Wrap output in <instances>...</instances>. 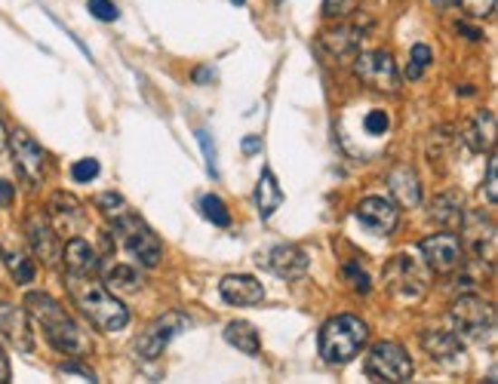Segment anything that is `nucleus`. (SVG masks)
<instances>
[{
    "label": "nucleus",
    "instance_id": "f257e3e1",
    "mask_svg": "<svg viewBox=\"0 0 498 384\" xmlns=\"http://www.w3.org/2000/svg\"><path fill=\"white\" fill-rule=\"evenodd\" d=\"M25 311L28 317H34V323L43 329L46 341L68 357H83L90 350V339L81 326L72 320L62 304L46 293H28L25 295Z\"/></svg>",
    "mask_w": 498,
    "mask_h": 384
},
{
    "label": "nucleus",
    "instance_id": "f03ea898",
    "mask_svg": "<svg viewBox=\"0 0 498 384\" xmlns=\"http://www.w3.org/2000/svg\"><path fill=\"white\" fill-rule=\"evenodd\" d=\"M68 293L83 317L102 332H120L129 323V311L114 299V293L96 277H74L68 274Z\"/></svg>",
    "mask_w": 498,
    "mask_h": 384
},
{
    "label": "nucleus",
    "instance_id": "7ed1b4c3",
    "mask_svg": "<svg viewBox=\"0 0 498 384\" xmlns=\"http://www.w3.org/2000/svg\"><path fill=\"white\" fill-rule=\"evenodd\" d=\"M449 326H453V335L462 344L484 348V344L495 341V308L480 295L464 293L458 295V302L449 311Z\"/></svg>",
    "mask_w": 498,
    "mask_h": 384
},
{
    "label": "nucleus",
    "instance_id": "20e7f679",
    "mask_svg": "<svg viewBox=\"0 0 498 384\" xmlns=\"http://www.w3.org/2000/svg\"><path fill=\"white\" fill-rule=\"evenodd\" d=\"M369 339V326L360 317L351 313H339V317L326 320L321 329V357L330 366H345L360 354V348Z\"/></svg>",
    "mask_w": 498,
    "mask_h": 384
},
{
    "label": "nucleus",
    "instance_id": "39448f33",
    "mask_svg": "<svg viewBox=\"0 0 498 384\" xmlns=\"http://www.w3.org/2000/svg\"><path fill=\"white\" fill-rule=\"evenodd\" d=\"M385 289L403 304H416L431 289V268L412 253H397L385 264Z\"/></svg>",
    "mask_w": 498,
    "mask_h": 384
},
{
    "label": "nucleus",
    "instance_id": "423d86ee",
    "mask_svg": "<svg viewBox=\"0 0 498 384\" xmlns=\"http://www.w3.org/2000/svg\"><path fill=\"white\" fill-rule=\"evenodd\" d=\"M111 228L118 231L123 249H127V253L136 258L142 268H158L160 258H163V246H160L158 234L148 228V225L136 213H132V209L123 218H118Z\"/></svg>",
    "mask_w": 498,
    "mask_h": 384
},
{
    "label": "nucleus",
    "instance_id": "0eeeda50",
    "mask_svg": "<svg viewBox=\"0 0 498 384\" xmlns=\"http://www.w3.org/2000/svg\"><path fill=\"white\" fill-rule=\"evenodd\" d=\"M367 375L376 381H409L412 379V360L407 348L397 341H378L367 354Z\"/></svg>",
    "mask_w": 498,
    "mask_h": 384
},
{
    "label": "nucleus",
    "instance_id": "6e6552de",
    "mask_svg": "<svg viewBox=\"0 0 498 384\" xmlns=\"http://www.w3.org/2000/svg\"><path fill=\"white\" fill-rule=\"evenodd\" d=\"M462 234L464 246L471 253V262L486 264L489 271L495 268V222L489 218L484 209H471L462 218Z\"/></svg>",
    "mask_w": 498,
    "mask_h": 384
},
{
    "label": "nucleus",
    "instance_id": "1a4fd4ad",
    "mask_svg": "<svg viewBox=\"0 0 498 384\" xmlns=\"http://www.w3.org/2000/svg\"><path fill=\"white\" fill-rule=\"evenodd\" d=\"M354 72L372 90L391 92V96L400 92V74H397V65L388 50H372L363 53V56H354Z\"/></svg>",
    "mask_w": 498,
    "mask_h": 384
},
{
    "label": "nucleus",
    "instance_id": "9d476101",
    "mask_svg": "<svg viewBox=\"0 0 498 384\" xmlns=\"http://www.w3.org/2000/svg\"><path fill=\"white\" fill-rule=\"evenodd\" d=\"M188 326H191V320L185 317V313H178V311L163 313V317H158L151 326L145 329L142 339L136 341V357H142V360H158V357L163 354V348H167V344L173 341L176 335H182Z\"/></svg>",
    "mask_w": 498,
    "mask_h": 384
},
{
    "label": "nucleus",
    "instance_id": "9b49d317",
    "mask_svg": "<svg viewBox=\"0 0 498 384\" xmlns=\"http://www.w3.org/2000/svg\"><path fill=\"white\" fill-rule=\"evenodd\" d=\"M6 145H10V154H13V163H15V169H19V176L25 178L31 187L41 185L43 176H46L43 148L37 145L25 130H13L10 139H6Z\"/></svg>",
    "mask_w": 498,
    "mask_h": 384
},
{
    "label": "nucleus",
    "instance_id": "f8f14e48",
    "mask_svg": "<svg viewBox=\"0 0 498 384\" xmlns=\"http://www.w3.org/2000/svg\"><path fill=\"white\" fill-rule=\"evenodd\" d=\"M418 249H422L427 268L437 274H453L462 268V262H464V246L453 231L431 234V237H425L418 243Z\"/></svg>",
    "mask_w": 498,
    "mask_h": 384
},
{
    "label": "nucleus",
    "instance_id": "ddd939ff",
    "mask_svg": "<svg viewBox=\"0 0 498 384\" xmlns=\"http://www.w3.org/2000/svg\"><path fill=\"white\" fill-rule=\"evenodd\" d=\"M259 264H264L271 274H277V277L283 280H299L305 277L311 258L302 246H295V243H280V246H271L268 253H259Z\"/></svg>",
    "mask_w": 498,
    "mask_h": 384
},
{
    "label": "nucleus",
    "instance_id": "4468645a",
    "mask_svg": "<svg viewBox=\"0 0 498 384\" xmlns=\"http://www.w3.org/2000/svg\"><path fill=\"white\" fill-rule=\"evenodd\" d=\"M354 216H357V222H360L369 234H376V237H391L397 231V222H400V209H397L388 197L360 200Z\"/></svg>",
    "mask_w": 498,
    "mask_h": 384
},
{
    "label": "nucleus",
    "instance_id": "2eb2a0df",
    "mask_svg": "<svg viewBox=\"0 0 498 384\" xmlns=\"http://www.w3.org/2000/svg\"><path fill=\"white\" fill-rule=\"evenodd\" d=\"M25 237H28L31 253H34V258H41L43 264H56L62 258L56 228H53L50 218H46L43 213H31L25 218Z\"/></svg>",
    "mask_w": 498,
    "mask_h": 384
},
{
    "label": "nucleus",
    "instance_id": "dca6fc26",
    "mask_svg": "<svg viewBox=\"0 0 498 384\" xmlns=\"http://www.w3.org/2000/svg\"><path fill=\"white\" fill-rule=\"evenodd\" d=\"M422 348L427 350V357L434 360L437 366H443L446 372H458L464 366V348L462 341L453 335V329H446V332H434V329H427L422 332Z\"/></svg>",
    "mask_w": 498,
    "mask_h": 384
},
{
    "label": "nucleus",
    "instance_id": "f3484780",
    "mask_svg": "<svg viewBox=\"0 0 498 384\" xmlns=\"http://www.w3.org/2000/svg\"><path fill=\"white\" fill-rule=\"evenodd\" d=\"M0 332L13 341L15 350L22 354H31L34 350V335H31V326H28V311L15 308L10 302H0Z\"/></svg>",
    "mask_w": 498,
    "mask_h": 384
},
{
    "label": "nucleus",
    "instance_id": "a211bd4d",
    "mask_svg": "<svg viewBox=\"0 0 498 384\" xmlns=\"http://www.w3.org/2000/svg\"><path fill=\"white\" fill-rule=\"evenodd\" d=\"M363 31L357 25H336L332 31H323L317 46L326 53L330 59H354L360 53Z\"/></svg>",
    "mask_w": 498,
    "mask_h": 384
},
{
    "label": "nucleus",
    "instance_id": "6ab92c4d",
    "mask_svg": "<svg viewBox=\"0 0 498 384\" xmlns=\"http://www.w3.org/2000/svg\"><path fill=\"white\" fill-rule=\"evenodd\" d=\"M62 258H65L68 274H74V277H96L99 264H102V262H99V255H96V249H92L83 237H72V240H68Z\"/></svg>",
    "mask_w": 498,
    "mask_h": 384
},
{
    "label": "nucleus",
    "instance_id": "aec40b11",
    "mask_svg": "<svg viewBox=\"0 0 498 384\" xmlns=\"http://www.w3.org/2000/svg\"><path fill=\"white\" fill-rule=\"evenodd\" d=\"M222 299L228 304H259L264 299V286L249 274H231L219 283Z\"/></svg>",
    "mask_w": 498,
    "mask_h": 384
},
{
    "label": "nucleus",
    "instance_id": "412c9836",
    "mask_svg": "<svg viewBox=\"0 0 498 384\" xmlns=\"http://www.w3.org/2000/svg\"><path fill=\"white\" fill-rule=\"evenodd\" d=\"M464 145L471 148L474 154H489L495 148V114L493 111H477L474 120L464 127Z\"/></svg>",
    "mask_w": 498,
    "mask_h": 384
},
{
    "label": "nucleus",
    "instance_id": "4be33fe9",
    "mask_svg": "<svg viewBox=\"0 0 498 384\" xmlns=\"http://www.w3.org/2000/svg\"><path fill=\"white\" fill-rule=\"evenodd\" d=\"M388 191H391V197L400 203V206H418V203H422V185H418L416 169L409 167H397L391 176H388Z\"/></svg>",
    "mask_w": 498,
    "mask_h": 384
},
{
    "label": "nucleus",
    "instance_id": "5701e85b",
    "mask_svg": "<svg viewBox=\"0 0 498 384\" xmlns=\"http://www.w3.org/2000/svg\"><path fill=\"white\" fill-rule=\"evenodd\" d=\"M50 218L56 222V231L74 234L83 225V206L72 197V194H53Z\"/></svg>",
    "mask_w": 498,
    "mask_h": 384
},
{
    "label": "nucleus",
    "instance_id": "b1692460",
    "mask_svg": "<svg viewBox=\"0 0 498 384\" xmlns=\"http://www.w3.org/2000/svg\"><path fill=\"white\" fill-rule=\"evenodd\" d=\"M280 206H283V187L277 185L274 172L264 167L259 176V185H255V209H259L262 218H271Z\"/></svg>",
    "mask_w": 498,
    "mask_h": 384
},
{
    "label": "nucleus",
    "instance_id": "393cba45",
    "mask_svg": "<svg viewBox=\"0 0 498 384\" xmlns=\"http://www.w3.org/2000/svg\"><path fill=\"white\" fill-rule=\"evenodd\" d=\"M431 218L446 231H458L462 228V218H464V203H462V194L449 191V194H440L434 197L431 203Z\"/></svg>",
    "mask_w": 498,
    "mask_h": 384
},
{
    "label": "nucleus",
    "instance_id": "a878e982",
    "mask_svg": "<svg viewBox=\"0 0 498 384\" xmlns=\"http://www.w3.org/2000/svg\"><path fill=\"white\" fill-rule=\"evenodd\" d=\"M99 271H102V283L111 289V293H139V286H142V277H139L136 268H129V264H120V262H111V264H99Z\"/></svg>",
    "mask_w": 498,
    "mask_h": 384
},
{
    "label": "nucleus",
    "instance_id": "bb28decb",
    "mask_svg": "<svg viewBox=\"0 0 498 384\" xmlns=\"http://www.w3.org/2000/svg\"><path fill=\"white\" fill-rule=\"evenodd\" d=\"M225 341H228L231 348L244 350V354H249V357H255L262 350L259 332H255V326L246 323V320H235V323L225 326Z\"/></svg>",
    "mask_w": 498,
    "mask_h": 384
},
{
    "label": "nucleus",
    "instance_id": "cd10ccee",
    "mask_svg": "<svg viewBox=\"0 0 498 384\" xmlns=\"http://www.w3.org/2000/svg\"><path fill=\"white\" fill-rule=\"evenodd\" d=\"M0 258H4V264L10 268L13 280L19 286H28L31 280H34V262H31L25 253H19V249H10V246H0Z\"/></svg>",
    "mask_w": 498,
    "mask_h": 384
},
{
    "label": "nucleus",
    "instance_id": "c85d7f7f",
    "mask_svg": "<svg viewBox=\"0 0 498 384\" xmlns=\"http://www.w3.org/2000/svg\"><path fill=\"white\" fill-rule=\"evenodd\" d=\"M200 213H204L206 222H213L215 228H228V225H231L228 206H225V200L215 197V194H206V197H200Z\"/></svg>",
    "mask_w": 498,
    "mask_h": 384
},
{
    "label": "nucleus",
    "instance_id": "c756f323",
    "mask_svg": "<svg viewBox=\"0 0 498 384\" xmlns=\"http://www.w3.org/2000/svg\"><path fill=\"white\" fill-rule=\"evenodd\" d=\"M96 209L108 218V225H114L118 218H123L129 213V203L120 197V194H114V191H105V194H99L96 197Z\"/></svg>",
    "mask_w": 498,
    "mask_h": 384
},
{
    "label": "nucleus",
    "instance_id": "7c9ffc66",
    "mask_svg": "<svg viewBox=\"0 0 498 384\" xmlns=\"http://www.w3.org/2000/svg\"><path fill=\"white\" fill-rule=\"evenodd\" d=\"M388 130H391V114H388L385 108H369V111L363 114V132H367L369 139H385Z\"/></svg>",
    "mask_w": 498,
    "mask_h": 384
},
{
    "label": "nucleus",
    "instance_id": "2f4dec72",
    "mask_svg": "<svg viewBox=\"0 0 498 384\" xmlns=\"http://www.w3.org/2000/svg\"><path fill=\"white\" fill-rule=\"evenodd\" d=\"M431 59H434V53H431V46H425V43H416L412 46V53H409V65H407V77L409 81H418L425 72H427V65H431Z\"/></svg>",
    "mask_w": 498,
    "mask_h": 384
},
{
    "label": "nucleus",
    "instance_id": "473e14b6",
    "mask_svg": "<svg viewBox=\"0 0 498 384\" xmlns=\"http://www.w3.org/2000/svg\"><path fill=\"white\" fill-rule=\"evenodd\" d=\"M357 6L360 0H323V15L326 19H348Z\"/></svg>",
    "mask_w": 498,
    "mask_h": 384
},
{
    "label": "nucleus",
    "instance_id": "72a5a7b5",
    "mask_svg": "<svg viewBox=\"0 0 498 384\" xmlns=\"http://www.w3.org/2000/svg\"><path fill=\"white\" fill-rule=\"evenodd\" d=\"M87 10L96 15L99 22H118L120 19V10H118L114 0H90Z\"/></svg>",
    "mask_w": 498,
    "mask_h": 384
},
{
    "label": "nucleus",
    "instance_id": "f704fd0d",
    "mask_svg": "<svg viewBox=\"0 0 498 384\" xmlns=\"http://www.w3.org/2000/svg\"><path fill=\"white\" fill-rule=\"evenodd\" d=\"M458 6H462L471 19H489V15L495 13V0H458Z\"/></svg>",
    "mask_w": 498,
    "mask_h": 384
},
{
    "label": "nucleus",
    "instance_id": "c9c22d12",
    "mask_svg": "<svg viewBox=\"0 0 498 384\" xmlns=\"http://www.w3.org/2000/svg\"><path fill=\"white\" fill-rule=\"evenodd\" d=\"M96 176H99V160H92V157H87V160H77L72 167V178L74 182H81V185L92 182Z\"/></svg>",
    "mask_w": 498,
    "mask_h": 384
},
{
    "label": "nucleus",
    "instance_id": "e433bc0d",
    "mask_svg": "<svg viewBox=\"0 0 498 384\" xmlns=\"http://www.w3.org/2000/svg\"><path fill=\"white\" fill-rule=\"evenodd\" d=\"M495 169H498V157H495V151H489V160H486V200H489V206H495V203H498Z\"/></svg>",
    "mask_w": 498,
    "mask_h": 384
},
{
    "label": "nucleus",
    "instance_id": "4c0bfd02",
    "mask_svg": "<svg viewBox=\"0 0 498 384\" xmlns=\"http://www.w3.org/2000/svg\"><path fill=\"white\" fill-rule=\"evenodd\" d=\"M197 142L200 148H204V157H206V169H209V176H219V167H215V145H213V139H209V132L206 130H197Z\"/></svg>",
    "mask_w": 498,
    "mask_h": 384
},
{
    "label": "nucleus",
    "instance_id": "58836bf2",
    "mask_svg": "<svg viewBox=\"0 0 498 384\" xmlns=\"http://www.w3.org/2000/svg\"><path fill=\"white\" fill-rule=\"evenodd\" d=\"M345 277L351 280L354 293H360V295L369 293V274L363 268H357V264H345Z\"/></svg>",
    "mask_w": 498,
    "mask_h": 384
},
{
    "label": "nucleus",
    "instance_id": "ea45409f",
    "mask_svg": "<svg viewBox=\"0 0 498 384\" xmlns=\"http://www.w3.org/2000/svg\"><path fill=\"white\" fill-rule=\"evenodd\" d=\"M59 370H62V372H68V375H83V379H87V381H96V372H92L90 366L77 363V360H68V363H62Z\"/></svg>",
    "mask_w": 498,
    "mask_h": 384
},
{
    "label": "nucleus",
    "instance_id": "a19ab883",
    "mask_svg": "<svg viewBox=\"0 0 498 384\" xmlns=\"http://www.w3.org/2000/svg\"><path fill=\"white\" fill-rule=\"evenodd\" d=\"M13 197H15V187H13L10 182H4V178H0V206H10Z\"/></svg>",
    "mask_w": 498,
    "mask_h": 384
},
{
    "label": "nucleus",
    "instance_id": "79ce46f5",
    "mask_svg": "<svg viewBox=\"0 0 498 384\" xmlns=\"http://www.w3.org/2000/svg\"><path fill=\"white\" fill-rule=\"evenodd\" d=\"M10 381V360H6V350L4 344H0V384Z\"/></svg>",
    "mask_w": 498,
    "mask_h": 384
},
{
    "label": "nucleus",
    "instance_id": "37998d69",
    "mask_svg": "<svg viewBox=\"0 0 498 384\" xmlns=\"http://www.w3.org/2000/svg\"><path fill=\"white\" fill-rule=\"evenodd\" d=\"M262 151V136H246L244 139V154H255Z\"/></svg>",
    "mask_w": 498,
    "mask_h": 384
},
{
    "label": "nucleus",
    "instance_id": "c03bdc74",
    "mask_svg": "<svg viewBox=\"0 0 498 384\" xmlns=\"http://www.w3.org/2000/svg\"><path fill=\"white\" fill-rule=\"evenodd\" d=\"M458 31H462V34H468V41H484V34H480L477 28H468V25H464V22H462V25H458Z\"/></svg>",
    "mask_w": 498,
    "mask_h": 384
},
{
    "label": "nucleus",
    "instance_id": "a18cd8bd",
    "mask_svg": "<svg viewBox=\"0 0 498 384\" xmlns=\"http://www.w3.org/2000/svg\"><path fill=\"white\" fill-rule=\"evenodd\" d=\"M209 77H215V72H213V68H200V72L194 74V81H197V83H206Z\"/></svg>",
    "mask_w": 498,
    "mask_h": 384
},
{
    "label": "nucleus",
    "instance_id": "49530a36",
    "mask_svg": "<svg viewBox=\"0 0 498 384\" xmlns=\"http://www.w3.org/2000/svg\"><path fill=\"white\" fill-rule=\"evenodd\" d=\"M6 145V130H4V117H0V151H4Z\"/></svg>",
    "mask_w": 498,
    "mask_h": 384
},
{
    "label": "nucleus",
    "instance_id": "de8ad7c7",
    "mask_svg": "<svg viewBox=\"0 0 498 384\" xmlns=\"http://www.w3.org/2000/svg\"><path fill=\"white\" fill-rule=\"evenodd\" d=\"M431 4H434V6H437V10H446V6H449V4H453V0H431Z\"/></svg>",
    "mask_w": 498,
    "mask_h": 384
},
{
    "label": "nucleus",
    "instance_id": "09e8293b",
    "mask_svg": "<svg viewBox=\"0 0 498 384\" xmlns=\"http://www.w3.org/2000/svg\"><path fill=\"white\" fill-rule=\"evenodd\" d=\"M231 4H237V6H244V4H246V0H231Z\"/></svg>",
    "mask_w": 498,
    "mask_h": 384
}]
</instances>
